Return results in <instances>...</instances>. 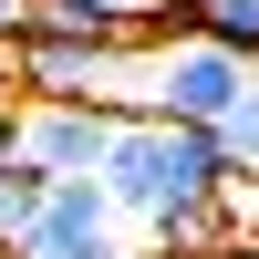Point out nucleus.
Listing matches in <instances>:
<instances>
[{
	"label": "nucleus",
	"instance_id": "1",
	"mask_svg": "<svg viewBox=\"0 0 259 259\" xmlns=\"http://www.w3.org/2000/svg\"><path fill=\"white\" fill-rule=\"evenodd\" d=\"M228 187V156L207 124H166V114H124L114 124V156H104V197L114 218H166V207H207Z\"/></svg>",
	"mask_w": 259,
	"mask_h": 259
},
{
	"label": "nucleus",
	"instance_id": "2",
	"mask_svg": "<svg viewBox=\"0 0 259 259\" xmlns=\"http://www.w3.org/2000/svg\"><path fill=\"white\" fill-rule=\"evenodd\" d=\"M21 83L31 104H114L145 114V52L135 41H94V31H21Z\"/></svg>",
	"mask_w": 259,
	"mask_h": 259
},
{
	"label": "nucleus",
	"instance_id": "3",
	"mask_svg": "<svg viewBox=\"0 0 259 259\" xmlns=\"http://www.w3.org/2000/svg\"><path fill=\"white\" fill-rule=\"evenodd\" d=\"M239 94H249V62L218 52L207 31H197V41H156V52H145V114H166V124H207V135H218Z\"/></svg>",
	"mask_w": 259,
	"mask_h": 259
},
{
	"label": "nucleus",
	"instance_id": "4",
	"mask_svg": "<svg viewBox=\"0 0 259 259\" xmlns=\"http://www.w3.org/2000/svg\"><path fill=\"white\" fill-rule=\"evenodd\" d=\"M114 104H21V166H41V177H104V156H114Z\"/></svg>",
	"mask_w": 259,
	"mask_h": 259
},
{
	"label": "nucleus",
	"instance_id": "5",
	"mask_svg": "<svg viewBox=\"0 0 259 259\" xmlns=\"http://www.w3.org/2000/svg\"><path fill=\"white\" fill-rule=\"evenodd\" d=\"M114 197H104V177H62L52 187V207L31 218V239H21L11 259H114L124 239H114Z\"/></svg>",
	"mask_w": 259,
	"mask_h": 259
},
{
	"label": "nucleus",
	"instance_id": "6",
	"mask_svg": "<svg viewBox=\"0 0 259 259\" xmlns=\"http://www.w3.org/2000/svg\"><path fill=\"white\" fill-rule=\"evenodd\" d=\"M145 11H156V0H41V31H94V41H135V52H156V41H145Z\"/></svg>",
	"mask_w": 259,
	"mask_h": 259
},
{
	"label": "nucleus",
	"instance_id": "7",
	"mask_svg": "<svg viewBox=\"0 0 259 259\" xmlns=\"http://www.w3.org/2000/svg\"><path fill=\"white\" fill-rule=\"evenodd\" d=\"M52 207V177L41 166H0V249H21L31 239V218Z\"/></svg>",
	"mask_w": 259,
	"mask_h": 259
},
{
	"label": "nucleus",
	"instance_id": "8",
	"mask_svg": "<svg viewBox=\"0 0 259 259\" xmlns=\"http://www.w3.org/2000/svg\"><path fill=\"white\" fill-rule=\"evenodd\" d=\"M197 31L218 41V52L259 62V0H197Z\"/></svg>",
	"mask_w": 259,
	"mask_h": 259
},
{
	"label": "nucleus",
	"instance_id": "9",
	"mask_svg": "<svg viewBox=\"0 0 259 259\" xmlns=\"http://www.w3.org/2000/svg\"><path fill=\"white\" fill-rule=\"evenodd\" d=\"M218 156H228V177H259V83L228 104V124H218Z\"/></svg>",
	"mask_w": 259,
	"mask_h": 259
},
{
	"label": "nucleus",
	"instance_id": "10",
	"mask_svg": "<svg viewBox=\"0 0 259 259\" xmlns=\"http://www.w3.org/2000/svg\"><path fill=\"white\" fill-rule=\"evenodd\" d=\"M218 218H228V249H259V177H228L218 187Z\"/></svg>",
	"mask_w": 259,
	"mask_h": 259
},
{
	"label": "nucleus",
	"instance_id": "11",
	"mask_svg": "<svg viewBox=\"0 0 259 259\" xmlns=\"http://www.w3.org/2000/svg\"><path fill=\"white\" fill-rule=\"evenodd\" d=\"M21 104L31 94H0V166H21Z\"/></svg>",
	"mask_w": 259,
	"mask_h": 259
},
{
	"label": "nucleus",
	"instance_id": "12",
	"mask_svg": "<svg viewBox=\"0 0 259 259\" xmlns=\"http://www.w3.org/2000/svg\"><path fill=\"white\" fill-rule=\"evenodd\" d=\"M31 11H41V0H0V41H11V31H31Z\"/></svg>",
	"mask_w": 259,
	"mask_h": 259
},
{
	"label": "nucleus",
	"instance_id": "13",
	"mask_svg": "<svg viewBox=\"0 0 259 259\" xmlns=\"http://www.w3.org/2000/svg\"><path fill=\"white\" fill-rule=\"evenodd\" d=\"M218 259H259V249H218Z\"/></svg>",
	"mask_w": 259,
	"mask_h": 259
},
{
	"label": "nucleus",
	"instance_id": "14",
	"mask_svg": "<svg viewBox=\"0 0 259 259\" xmlns=\"http://www.w3.org/2000/svg\"><path fill=\"white\" fill-rule=\"evenodd\" d=\"M114 259H145V249H114Z\"/></svg>",
	"mask_w": 259,
	"mask_h": 259
},
{
	"label": "nucleus",
	"instance_id": "15",
	"mask_svg": "<svg viewBox=\"0 0 259 259\" xmlns=\"http://www.w3.org/2000/svg\"><path fill=\"white\" fill-rule=\"evenodd\" d=\"M249 83H259V62H249Z\"/></svg>",
	"mask_w": 259,
	"mask_h": 259
},
{
	"label": "nucleus",
	"instance_id": "16",
	"mask_svg": "<svg viewBox=\"0 0 259 259\" xmlns=\"http://www.w3.org/2000/svg\"><path fill=\"white\" fill-rule=\"evenodd\" d=\"M0 259H11V249H0Z\"/></svg>",
	"mask_w": 259,
	"mask_h": 259
}]
</instances>
